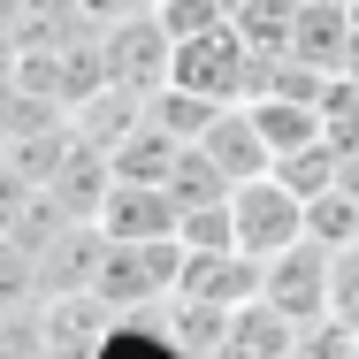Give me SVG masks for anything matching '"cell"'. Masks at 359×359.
<instances>
[{"label": "cell", "mask_w": 359, "mask_h": 359, "mask_svg": "<svg viewBox=\"0 0 359 359\" xmlns=\"http://www.w3.org/2000/svg\"><path fill=\"white\" fill-rule=\"evenodd\" d=\"M199 153L215 161L229 184H260V176H276V153H268V138H260L252 107H222V115H215V130L199 138Z\"/></svg>", "instance_id": "8"}, {"label": "cell", "mask_w": 359, "mask_h": 359, "mask_svg": "<svg viewBox=\"0 0 359 359\" xmlns=\"http://www.w3.org/2000/svg\"><path fill=\"white\" fill-rule=\"evenodd\" d=\"M329 276H337V252L329 245H290L268 260V283H260V306H276L290 329H313V321H329Z\"/></svg>", "instance_id": "4"}, {"label": "cell", "mask_w": 359, "mask_h": 359, "mask_svg": "<svg viewBox=\"0 0 359 359\" xmlns=\"http://www.w3.org/2000/svg\"><path fill=\"white\" fill-rule=\"evenodd\" d=\"M237 199V191H229ZM229 199H215V207H184V222H176V245L184 252H229L237 245V207ZM245 252V245H237Z\"/></svg>", "instance_id": "15"}, {"label": "cell", "mask_w": 359, "mask_h": 359, "mask_svg": "<svg viewBox=\"0 0 359 359\" xmlns=\"http://www.w3.org/2000/svg\"><path fill=\"white\" fill-rule=\"evenodd\" d=\"M168 84H184V92H199L215 107H245L260 92V54L245 46L237 15L215 23V31H199V39H176V76Z\"/></svg>", "instance_id": "1"}, {"label": "cell", "mask_w": 359, "mask_h": 359, "mask_svg": "<svg viewBox=\"0 0 359 359\" xmlns=\"http://www.w3.org/2000/svg\"><path fill=\"white\" fill-rule=\"evenodd\" d=\"M215 100H199V92H184V84H161L153 92V123L168 130V138H184V145H199L207 130H215Z\"/></svg>", "instance_id": "13"}, {"label": "cell", "mask_w": 359, "mask_h": 359, "mask_svg": "<svg viewBox=\"0 0 359 359\" xmlns=\"http://www.w3.org/2000/svg\"><path fill=\"white\" fill-rule=\"evenodd\" d=\"M176 283H184V245L176 237H153V245H115L107 237V260H100V298L107 306H168L176 298Z\"/></svg>", "instance_id": "2"}, {"label": "cell", "mask_w": 359, "mask_h": 359, "mask_svg": "<svg viewBox=\"0 0 359 359\" xmlns=\"http://www.w3.org/2000/svg\"><path fill=\"white\" fill-rule=\"evenodd\" d=\"M100 62H107V84H123V92H145V100H153V92L176 76V39H168L161 8L107 23V31H100Z\"/></svg>", "instance_id": "3"}, {"label": "cell", "mask_w": 359, "mask_h": 359, "mask_svg": "<svg viewBox=\"0 0 359 359\" xmlns=\"http://www.w3.org/2000/svg\"><path fill=\"white\" fill-rule=\"evenodd\" d=\"M260 283H268V260H252V252H184V283L176 298L184 306H215V313H245V306H260Z\"/></svg>", "instance_id": "6"}, {"label": "cell", "mask_w": 359, "mask_h": 359, "mask_svg": "<svg viewBox=\"0 0 359 359\" xmlns=\"http://www.w3.org/2000/svg\"><path fill=\"white\" fill-rule=\"evenodd\" d=\"M176 161H184V138H168V130L145 115V130L115 153V176H123V184H168V176H176Z\"/></svg>", "instance_id": "11"}, {"label": "cell", "mask_w": 359, "mask_h": 359, "mask_svg": "<svg viewBox=\"0 0 359 359\" xmlns=\"http://www.w3.org/2000/svg\"><path fill=\"white\" fill-rule=\"evenodd\" d=\"M229 191H237V184L222 176L215 161H207L199 145H184V161H176V176H168V199H176V207H215V199H229Z\"/></svg>", "instance_id": "16"}, {"label": "cell", "mask_w": 359, "mask_h": 359, "mask_svg": "<svg viewBox=\"0 0 359 359\" xmlns=\"http://www.w3.org/2000/svg\"><path fill=\"white\" fill-rule=\"evenodd\" d=\"M276 176H283L290 191H298V199L313 207L321 191H337V176H344V145H337V138H321V145H298V153H283V161H276Z\"/></svg>", "instance_id": "12"}, {"label": "cell", "mask_w": 359, "mask_h": 359, "mask_svg": "<svg viewBox=\"0 0 359 359\" xmlns=\"http://www.w3.org/2000/svg\"><path fill=\"white\" fill-rule=\"evenodd\" d=\"M76 8H84V23H100V31H107V23H123V15H145L153 0H76Z\"/></svg>", "instance_id": "19"}, {"label": "cell", "mask_w": 359, "mask_h": 359, "mask_svg": "<svg viewBox=\"0 0 359 359\" xmlns=\"http://www.w3.org/2000/svg\"><path fill=\"white\" fill-rule=\"evenodd\" d=\"M145 115H153V100L145 92H123V84H100L84 107H76L69 123H76V138L84 145H100V153H123V145L145 130Z\"/></svg>", "instance_id": "9"}, {"label": "cell", "mask_w": 359, "mask_h": 359, "mask_svg": "<svg viewBox=\"0 0 359 359\" xmlns=\"http://www.w3.org/2000/svg\"><path fill=\"white\" fill-rule=\"evenodd\" d=\"M306 237L313 245H329V252H352L359 245V199L337 184V191H321L313 207H306Z\"/></svg>", "instance_id": "14"}, {"label": "cell", "mask_w": 359, "mask_h": 359, "mask_svg": "<svg viewBox=\"0 0 359 359\" xmlns=\"http://www.w3.org/2000/svg\"><path fill=\"white\" fill-rule=\"evenodd\" d=\"M176 222H184V207L168 199V184H123V176H115V191H107V207H100V229H107L115 245L176 237Z\"/></svg>", "instance_id": "7"}, {"label": "cell", "mask_w": 359, "mask_h": 359, "mask_svg": "<svg viewBox=\"0 0 359 359\" xmlns=\"http://www.w3.org/2000/svg\"><path fill=\"white\" fill-rule=\"evenodd\" d=\"M245 107H252V123H260V138H268L276 161L298 153V145H321V138H329L321 100H276V92H260V100H245Z\"/></svg>", "instance_id": "10"}, {"label": "cell", "mask_w": 359, "mask_h": 359, "mask_svg": "<svg viewBox=\"0 0 359 359\" xmlns=\"http://www.w3.org/2000/svg\"><path fill=\"white\" fill-rule=\"evenodd\" d=\"M329 329L359 337V245L337 252V276H329Z\"/></svg>", "instance_id": "17"}, {"label": "cell", "mask_w": 359, "mask_h": 359, "mask_svg": "<svg viewBox=\"0 0 359 359\" xmlns=\"http://www.w3.org/2000/svg\"><path fill=\"white\" fill-rule=\"evenodd\" d=\"M237 245L252 260H276L290 245H306V199L290 191L283 176H260V184H237Z\"/></svg>", "instance_id": "5"}, {"label": "cell", "mask_w": 359, "mask_h": 359, "mask_svg": "<svg viewBox=\"0 0 359 359\" xmlns=\"http://www.w3.org/2000/svg\"><path fill=\"white\" fill-rule=\"evenodd\" d=\"M153 8H161L168 39H199V31H215V23H229V0H153Z\"/></svg>", "instance_id": "18"}]
</instances>
